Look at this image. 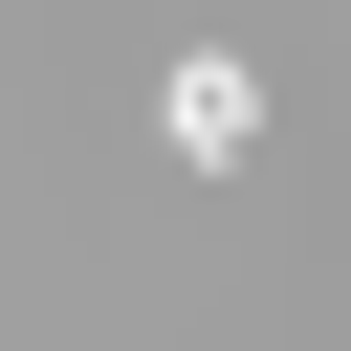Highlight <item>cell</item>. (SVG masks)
<instances>
[{
	"instance_id": "cell-1",
	"label": "cell",
	"mask_w": 351,
	"mask_h": 351,
	"mask_svg": "<svg viewBox=\"0 0 351 351\" xmlns=\"http://www.w3.org/2000/svg\"><path fill=\"white\" fill-rule=\"evenodd\" d=\"M154 132H176V176H241V154H263V66H241V44H176Z\"/></svg>"
}]
</instances>
